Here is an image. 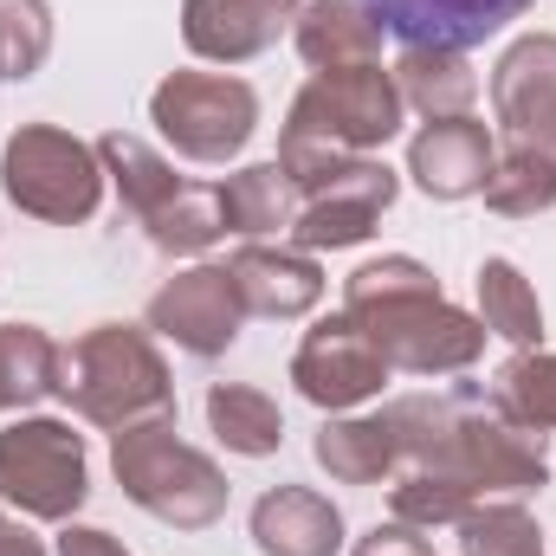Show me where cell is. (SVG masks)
Returning a JSON list of instances; mask_svg holds the SVG:
<instances>
[{"instance_id":"35","label":"cell","mask_w":556,"mask_h":556,"mask_svg":"<svg viewBox=\"0 0 556 556\" xmlns=\"http://www.w3.org/2000/svg\"><path fill=\"white\" fill-rule=\"evenodd\" d=\"M0 505H7V498H0Z\"/></svg>"},{"instance_id":"30","label":"cell","mask_w":556,"mask_h":556,"mask_svg":"<svg viewBox=\"0 0 556 556\" xmlns=\"http://www.w3.org/2000/svg\"><path fill=\"white\" fill-rule=\"evenodd\" d=\"M52 59V7L46 0H0V78L26 85Z\"/></svg>"},{"instance_id":"4","label":"cell","mask_w":556,"mask_h":556,"mask_svg":"<svg viewBox=\"0 0 556 556\" xmlns=\"http://www.w3.org/2000/svg\"><path fill=\"white\" fill-rule=\"evenodd\" d=\"M59 402L104 433H124L137 420L175 415V376L149 330L91 324L85 337H72V350H59Z\"/></svg>"},{"instance_id":"18","label":"cell","mask_w":556,"mask_h":556,"mask_svg":"<svg viewBox=\"0 0 556 556\" xmlns=\"http://www.w3.org/2000/svg\"><path fill=\"white\" fill-rule=\"evenodd\" d=\"M253 544H260V556H337L343 511L311 485H273L253 505Z\"/></svg>"},{"instance_id":"5","label":"cell","mask_w":556,"mask_h":556,"mask_svg":"<svg viewBox=\"0 0 556 556\" xmlns=\"http://www.w3.org/2000/svg\"><path fill=\"white\" fill-rule=\"evenodd\" d=\"M111 472H117L124 498L168 531H207L227 518V492H233L227 472L175 433V415L111 433Z\"/></svg>"},{"instance_id":"19","label":"cell","mask_w":556,"mask_h":556,"mask_svg":"<svg viewBox=\"0 0 556 556\" xmlns=\"http://www.w3.org/2000/svg\"><path fill=\"white\" fill-rule=\"evenodd\" d=\"M395 91H402V104L420 111L427 124H440V117H472L479 72H472V59L453 52V46H402V59H395Z\"/></svg>"},{"instance_id":"6","label":"cell","mask_w":556,"mask_h":556,"mask_svg":"<svg viewBox=\"0 0 556 556\" xmlns=\"http://www.w3.org/2000/svg\"><path fill=\"white\" fill-rule=\"evenodd\" d=\"M0 194L26 220L46 227H85L104 201V162L98 142L72 137L59 124H20L0 149Z\"/></svg>"},{"instance_id":"34","label":"cell","mask_w":556,"mask_h":556,"mask_svg":"<svg viewBox=\"0 0 556 556\" xmlns=\"http://www.w3.org/2000/svg\"><path fill=\"white\" fill-rule=\"evenodd\" d=\"M0 556H46V544H39L26 525H7V518H0Z\"/></svg>"},{"instance_id":"11","label":"cell","mask_w":556,"mask_h":556,"mask_svg":"<svg viewBox=\"0 0 556 556\" xmlns=\"http://www.w3.org/2000/svg\"><path fill=\"white\" fill-rule=\"evenodd\" d=\"M142 317H149V330L168 337L175 350L214 363V356H227V350L240 343L247 304H240V291H233L227 266H188V273H175L155 298H149Z\"/></svg>"},{"instance_id":"27","label":"cell","mask_w":556,"mask_h":556,"mask_svg":"<svg viewBox=\"0 0 556 556\" xmlns=\"http://www.w3.org/2000/svg\"><path fill=\"white\" fill-rule=\"evenodd\" d=\"M142 233H149V247L168 253V260H201V253L227 233V220H220V188H207V181H181V194H175Z\"/></svg>"},{"instance_id":"1","label":"cell","mask_w":556,"mask_h":556,"mask_svg":"<svg viewBox=\"0 0 556 556\" xmlns=\"http://www.w3.org/2000/svg\"><path fill=\"white\" fill-rule=\"evenodd\" d=\"M382 420H389L408 472H446L479 505L485 498H525V492L551 485L544 433L505 420L498 402H485V389H472V382H459L446 395H402L382 408Z\"/></svg>"},{"instance_id":"14","label":"cell","mask_w":556,"mask_h":556,"mask_svg":"<svg viewBox=\"0 0 556 556\" xmlns=\"http://www.w3.org/2000/svg\"><path fill=\"white\" fill-rule=\"evenodd\" d=\"M363 7L402 46H453V52H472L492 33H505L511 20H525L538 0H363Z\"/></svg>"},{"instance_id":"3","label":"cell","mask_w":556,"mask_h":556,"mask_svg":"<svg viewBox=\"0 0 556 556\" xmlns=\"http://www.w3.org/2000/svg\"><path fill=\"white\" fill-rule=\"evenodd\" d=\"M402 91L395 72L363 65V72H311V85L291 98L285 130H278V168L291 175L298 194L324 188L343 162L382 149L389 137H402Z\"/></svg>"},{"instance_id":"9","label":"cell","mask_w":556,"mask_h":556,"mask_svg":"<svg viewBox=\"0 0 556 556\" xmlns=\"http://www.w3.org/2000/svg\"><path fill=\"white\" fill-rule=\"evenodd\" d=\"M389 376H395V369L382 363V350L369 343V330H363L350 311L311 324L304 343H298V356H291L298 395H304L311 408H324V415H350V408L376 402Z\"/></svg>"},{"instance_id":"17","label":"cell","mask_w":556,"mask_h":556,"mask_svg":"<svg viewBox=\"0 0 556 556\" xmlns=\"http://www.w3.org/2000/svg\"><path fill=\"white\" fill-rule=\"evenodd\" d=\"M291 39L311 72H363L382 65V20L363 0H304Z\"/></svg>"},{"instance_id":"2","label":"cell","mask_w":556,"mask_h":556,"mask_svg":"<svg viewBox=\"0 0 556 556\" xmlns=\"http://www.w3.org/2000/svg\"><path fill=\"white\" fill-rule=\"evenodd\" d=\"M343 311L369 330L389 369L402 376H466L485 356V324L446 304L440 278L408 253H382L343 278Z\"/></svg>"},{"instance_id":"33","label":"cell","mask_w":556,"mask_h":556,"mask_svg":"<svg viewBox=\"0 0 556 556\" xmlns=\"http://www.w3.org/2000/svg\"><path fill=\"white\" fill-rule=\"evenodd\" d=\"M59 556H130L111 531H98V525H65L59 531Z\"/></svg>"},{"instance_id":"22","label":"cell","mask_w":556,"mask_h":556,"mask_svg":"<svg viewBox=\"0 0 556 556\" xmlns=\"http://www.w3.org/2000/svg\"><path fill=\"white\" fill-rule=\"evenodd\" d=\"M220 220H227V233H240V240L291 233V220H298V188H291V175H285L278 162H253V168L227 175V181H220Z\"/></svg>"},{"instance_id":"28","label":"cell","mask_w":556,"mask_h":556,"mask_svg":"<svg viewBox=\"0 0 556 556\" xmlns=\"http://www.w3.org/2000/svg\"><path fill=\"white\" fill-rule=\"evenodd\" d=\"M492 402L498 415L531 427V433H551L556 427V350H518L498 382H492Z\"/></svg>"},{"instance_id":"21","label":"cell","mask_w":556,"mask_h":556,"mask_svg":"<svg viewBox=\"0 0 556 556\" xmlns=\"http://www.w3.org/2000/svg\"><path fill=\"white\" fill-rule=\"evenodd\" d=\"M98 162H104V181L117 188V201L130 207V220L137 227H149L175 194H181V175L149 149L142 137H130V130H111V137H98Z\"/></svg>"},{"instance_id":"16","label":"cell","mask_w":556,"mask_h":556,"mask_svg":"<svg viewBox=\"0 0 556 556\" xmlns=\"http://www.w3.org/2000/svg\"><path fill=\"white\" fill-rule=\"evenodd\" d=\"M492 162H498V142L479 117H440V124L415 130V142H408V175H415V188L427 201L479 194Z\"/></svg>"},{"instance_id":"7","label":"cell","mask_w":556,"mask_h":556,"mask_svg":"<svg viewBox=\"0 0 556 556\" xmlns=\"http://www.w3.org/2000/svg\"><path fill=\"white\" fill-rule=\"evenodd\" d=\"M0 498L39 525H72L91 498L85 433H72V420L20 415L0 433Z\"/></svg>"},{"instance_id":"32","label":"cell","mask_w":556,"mask_h":556,"mask_svg":"<svg viewBox=\"0 0 556 556\" xmlns=\"http://www.w3.org/2000/svg\"><path fill=\"white\" fill-rule=\"evenodd\" d=\"M350 556H433V544L420 538L415 525H402V518H395V525H376L369 538H356V551H350Z\"/></svg>"},{"instance_id":"13","label":"cell","mask_w":556,"mask_h":556,"mask_svg":"<svg viewBox=\"0 0 556 556\" xmlns=\"http://www.w3.org/2000/svg\"><path fill=\"white\" fill-rule=\"evenodd\" d=\"M298 0H181V39L207 65H247L291 33Z\"/></svg>"},{"instance_id":"12","label":"cell","mask_w":556,"mask_h":556,"mask_svg":"<svg viewBox=\"0 0 556 556\" xmlns=\"http://www.w3.org/2000/svg\"><path fill=\"white\" fill-rule=\"evenodd\" d=\"M492 111L505 137L556 155V33H525L492 65Z\"/></svg>"},{"instance_id":"31","label":"cell","mask_w":556,"mask_h":556,"mask_svg":"<svg viewBox=\"0 0 556 556\" xmlns=\"http://www.w3.org/2000/svg\"><path fill=\"white\" fill-rule=\"evenodd\" d=\"M389 505H395V518L415 525V531H446V525H459L479 498H472L459 479H446V472H402L395 492H389Z\"/></svg>"},{"instance_id":"15","label":"cell","mask_w":556,"mask_h":556,"mask_svg":"<svg viewBox=\"0 0 556 556\" xmlns=\"http://www.w3.org/2000/svg\"><path fill=\"white\" fill-rule=\"evenodd\" d=\"M227 278H233L247 317H278V324L317 311V298H324V266H317V253H304V247L247 240V247L227 260Z\"/></svg>"},{"instance_id":"24","label":"cell","mask_w":556,"mask_h":556,"mask_svg":"<svg viewBox=\"0 0 556 556\" xmlns=\"http://www.w3.org/2000/svg\"><path fill=\"white\" fill-rule=\"evenodd\" d=\"M59 395V343L39 324H0V415Z\"/></svg>"},{"instance_id":"20","label":"cell","mask_w":556,"mask_h":556,"mask_svg":"<svg viewBox=\"0 0 556 556\" xmlns=\"http://www.w3.org/2000/svg\"><path fill=\"white\" fill-rule=\"evenodd\" d=\"M317 466L337 479V485H382L395 466H402V453H395V433H389V420L369 415H330L317 427Z\"/></svg>"},{"instance_id":"25","label":"cell","mask_w":556,"mask_h":556,"mask_svg":"<svg viewBox=\"0 0 556 556\" xmlns=\"http://www.w3.org/2000/svg\"><path fill=\"white\" fill-rule=\"evenodd\" d=\"M479 324H485V337H505L518 350L544 343V304H538L531 278L511 260H485L479 266Z\"/></svg>"},{"instance_id":"8","label":"cell","mask_w":556,"mask_h":556,"mask_svg":"<svg viewBox=\"0 0 556 556\" xmlns=\"http://www.w3.org/2000/svg\"><path fill=\"white\" fill-rule=\"evenodd\" d=\"M149 124L188 162H233L260 130V91L233 72H168L149 91Z\"/></svg>"},{"instance_id":"23","label":"cell","mask_w":556,"mask_h":556,"mask_svg":"<svg viewBox=\"0 0 556 556\" xmlns=\"http://www.w3.org/2000/svg\"><path fill=\"white\" fill-rule=\"evenodd\" d=\"M207 427L240 459H266L285 446V408L253 382H214L207 389Z\"/></svg>"},{"instance_id":"26","label":"cell","mask_w":556,"mask_h":556,"mask_svg":"<svg viewBox=\"0 0 556 556\" xmlns=\"http://www.w3.org/2000/svg\"><path fill=\"white\" fill-rule=\"evenodd\" d=\"M479 194H485V207L505 214V220L551 214L556 207V155L551 149H525V142H511V149L492 162V175H485Z\"/></svg>"},{"instance_id":"29","label":"cell","mask_w":556,"mask_h":556,"mask_svg":"<svg viewBox=\"0 0 556 556\" xmlns=\"http://www.w3.org/2000/svg\"><path fill=\"white\" fill-rule=\"evenodd\" d=\"M459 556H544V525L518 498H485L459 518Z\"/></svg>"},{"instance_id":"10","label":"cell","mask_w":556,"mask_h":556,"mask_svg":"<svg viewBox=\"0 0 556 556\" xmlns=\"http://www.w3.org/2000/svg\"><path fill=\"white\" fill-rule=\"evenodd\" d=\"M395 194H402V175L389 162H376V155H356L324 188L304 194V207L291 220V240L304 253H350V247H363L376 233V220L395 207Z\"/></svg>"}]
</instances>
